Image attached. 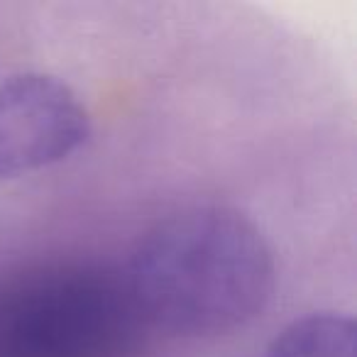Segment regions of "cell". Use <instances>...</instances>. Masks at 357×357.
Segmentation results:
<instances>
[{
	"label": "cell",
	"instance_id": "obj_1",
	"mask_svg": "<svg viewBox=\"0 0 357 357\" xmlns=\"http://www.w3.org/2000/svg\"><path fill=\"white\" fill-rule=\"evenodd\" d=\"M125 279L147 326L215 337L267 308L277 269L267 238L248 215L228 206H194L144 233Z\"/></svg>",
	"mask_w": 357,
	"mask_h": 357
},
{
	"label": "cell",
	"instance_id": "obj_2",
	"mask_svg": "<svg viewBox=\"0 0 357 357\" xmlns=\"http://www.w3.org/2000/svg\"><path fill=\"white\" fill-rule=\"evenodd\" d=\"M142 321L125 274L47 262L0 279V357H135Z\"/></svg>",
	"mask_w": 357,
	"mask_h": 357
},
{
	"label": "cell",
	"instance_id": "obj_3",
	"mask_svg": "<svg viewBox=\"0 0 357 357\" xmlns=\"http://www.w3.org/2000/svg\"><path fill=\"white\" fill-rule=\"evenodd\" d=\"M89 132L84 103L56 76L17 74L0 84V178L61 162Z\"/></svg>",
	"mask_w": 357,
	"mask_h": 357
},
{
	"label": "cell",
	"instance_id": "obj_4",
	"mask_svg": "<svg viewBox=\"0 0 357 357\" xmlns=\"http://www.w3.org/2000/svg\"><path fill=\"white\" fill-rule=\"evenodd\" d=\"M267 357H357V326L342 313H311L289 323Z\"/></svg>",
	"mask_w": 357,
	"mask_h": 357
}]
</instances>
